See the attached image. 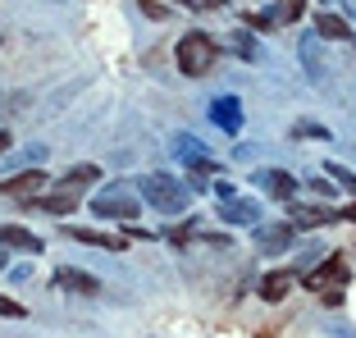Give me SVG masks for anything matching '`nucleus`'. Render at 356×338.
Returning <instances> with one entry per match:
<instances>
[{"instance_id": "obj_1", "label": "nucleus", "mask_w": 356, "mask_h": 338, "mask_svg": "<svg viewBox=\"0 0 356 338\" xmlns=\"http://www.w3.org/2000/svg\"><path fill=\"white\" fill-rule=\"evenodd\" d=\"M96 179H101V169H96V165H78V169H69V174L55 183V188H46L42 197H32L28 206H32V211H46V215H55V220H60V215H69L74 206H83V192L92 188Z\"/></svg>"}, {"instance_id": "obj_2", "label": "nucleus", "mask_w": 356, "mask_h": 338, "mask_svg": "<svg viewBox=\"0 0 356 338\" xmlns=\"http://www.w3.org/2000/svg\"><path fill=\"white\" fill-rule=\"evenodd\" d=\"M137 192H142V197H147V206H156L160 215H183L192 206L188 183L169 179V174H147V179H137Z\"/></svg>"}, {"instance_id": "obj_3", "label": "nucleus", "mask_w": 356, "mask_h": 338, "mask_svg": "<svg viewBox=\"0 0 356 338\" xmlns=\"http://www.w3.org/2000/svg\"><path fill=\"white\" fill-rule=\"evenodd\" d=\"M215 60H220V42H210L206 32H188V37L178 42V69H183L188 78L210 74Z\"/></svg>"}, {"instance_id": "obj_4", "label": "nucleus", "mask_w": 356, "mask_h": 338, "mask_svg": "<svg viewBox=\"0 0 356 338\" xmlns=\"http://www.w3.org/2000/svg\"><path fill=\"white\" fill-rule=\"evenodd\" d=\"M92 211L101 215V220H137V211H142V201L133 197V192L124 188V183H110V188H101L92 197Z\"/></svg>"}, {"instance_id": "obj_5", "label": "nucleus", "mask_w": 356, "mask_h": 338, "mask_svg": "<svg viewBox=\"0 0 356 338\" xmlns=\"http://www.w3.org/2000/svg\"><path fill=\"white\" fill-rule=\"evenodd\" d=\"M42 192H46V169H23L14 179H0V197L23 201V206H28L32 197H42Z\"/></svg>"}, {"instance_id": "obj_6", "label": "nucleus", "mask_w": 356, "mask_h": 338, "mask_svg": "<svg viewBox=\"0 0 356 338\" xmlns=\"http://www.w3.org/2000/svg\"><path fill=\"white\" fill-rule=\"evenodd\" d=\"M302 284L306 288H320V293H329V288H343L347 284V261L343 256H329L315 275H302Z\"/></svg>"}, {"instance_id": "obj_7", "label": "nucleus", "mask_w": 356, "mask_h": 338, "mask_svg": "<svg viewBox=\"0 0 356 338\" xmlns=\"http://www.w3.org/2000/svg\"><path fill=\"white\" fill-rule=\"evenodd\" d=\"M293 224H261L256 229V247H261L265 256H283L288 247H293Z\"/></svg>"}, {"instance_id": "obj_8", "label": "nucleus", "mask_w": 356, "mask_h": 338, "mask_svg": "<svg viewBox=\"0 0 356 338\" xmlns=\"http://www.w3.org/2000/svg\"><path fill=\"white\" fill-rule=\"evenodd\" d=\"M288 215H293V229H315V224H329L334 220V211H329V206H311V201H288Z\"/></svg>"}, {"instance_id": "obj_9", "label": "nucleus", "mask_w": 356, "mask_h": 338, "mask_svg": "<svg viewBox=\"0 0 356 338\" xmlns=\"http://www.w3.org/2000/svg\"><path fill=\"white\" fill-rule=\"evenodd\" d=\"M220 215L229 224H256L261 220V206H256V201H242V197H233V192H220Z\"/></svg>"}, {"instance_id": "obj_10", "label": "nucleus", "mask_w": 356, "mask_h": 338, "mask_svg": "<svg viewBox=\"0 0 356 338\" xmlns=\"http://www.w3.org/2000/svg\"><path fill=\"white\" fill-rule=\"evenodd\" d=\"M210 119H215L224 133H238V128H242V106H238V96H220V101L210 106Z\"/></svg>"}, {"instance_id": "obj_11", "label": "nucleus", "mask_w": 356, "mask_h": 338, "mask_svg": "<svg viewBox=\"0 0 356 338\" xmlns=\"http://www.w3.org/2000/svg\"><path fill=\"white\" fill-rule=\"evenodd\" d=\"M261 188L270 192L274 201H293L297 197V179H293V174H283V169H265V174H261Z\"/></svg>"}, {"instance_id": "obj_12", "label": "nucleus", "mask_w": 356, "mask_h": 338, "mask_svg": "<svg viewBox=\"0 0 356 338\" xmlns=\"http://www.w3.org/2000/svg\"><path fill=\"white\" fill-rule=\"evenodd\" d=\"M0 247H10V252H42V238H32L28 229H19V224H0Z\"/></svg>"}, {"instance_id": "obj_13", "label": "nucleus", "mask_w": 356, "mask_h": 338, "mask_svg": "<svg viewBox=\"0 0 356 338\" xmlns=\"http://www.w3.org/2000/svg\"><path fill=\"white\" fill-rule=\"evenodd\" d=\"M55 288H64V293H96V279L74 270V265H64V270H55Z\"/></svg>"}, {"instance_id": "obj_14", "label": "nucleus", "mask_w": 356, "mask_h": 338, "mask_svg": "<svg viewBox=\"0 0 356 338\" xmlns=\"http://www.w3.org/2000/svg\"><path fill=\"white\" fill-rule=\"evenodd\" d=\"M64 238H74V243H83V247H105V252H124L128 247V238H105V233H96V229H69Z\"/></svg>"}, {"instance_id": "obj_15", "label": "nucleus", "mask_w": 356, "mask_h": 338, "mask_svg": "<svg viewBox=\"0 0 356 338\" xmlns=\"http://www.w3.org/2000/svg\"><path fill=\"white\" fill-rule=\"evenodd\" d=\"M288 288H293V270H274V275L261 279V297H265V302H283Z\"/></svg>"}, {"instance_id": "obj_16", "label": "nucleus", "mask_w": 356, "mask_h": 338, "mask_svg": "<svg viewBox=\"0 0 356 338\" xmlns=\"http://www.w3.org/2000/svg\"><path fill=\"white\" fill-rule=\"evenodd\" d=\"M315 32L329 37V42H347V37H352V28H347L338 14H315Z\"/></svg>"}, {"instance_id": "obj_17", "label": "nucleus", "mask_w": 356, "mask_h": 338, "mask_svg": "<svg viewBox=\"0 0 356 338\" xmlns=\"http://www.w3.org/2000/svg\"><path fill=\"white\" fill-rule=\"evenodd\" d=\"M229 46L242 55V60H261V51H256V42H252V32H233V37H229Z\"/></svg>"}, {"instance_id": "obj_18", "label": "nucleus", "mask_w": 356, "mask_h": 338, "mask_svg": "<svg viewBox=\"0 0 356 338\" xmlns=\"http://www.w3.org/2000/svg\"><path fill=\"white\" fill-rule=\"evenodd\" d=\"M274 23H293V19H302V0H283V5H274V10H265Z\"/></svg>"}, {"instance_id": "obj_19", "label": "nucleus", "mask_w": 356, "mask_h": 338, "mask_svg": "<svg viewBox=\"0 0 356 338\" xmlns=\"http://www.w3.org/2000/svg\"><path fill=\"white\" fill-rule=\"evenodd\" d=\"M183 10H192V14H220L224 10V0H178Z\"/></svg>"}, {"instance_id": "obj_20", "label": "nucleus", "mask_w": 356, "mask_h": 338, "mask_svg": "<svg viewBox=\"0 0 356 338\" xmlns=\"http://www.w3.org/2000/svg\"><path fill=\"white\" fill-rule=\"evenodd\" d=\"M293 138L302 142V138H320V142H329V128H320V124H311V119H306V124H297L293 128Z\"/></svg>"}, {"instance_id": "obj_21", "label": "nucleus", "mask_w": 356, "mask_h": 338, "mask_svg": "<svg viewBox=\"0 0 356 338\" xmlns=\"http://www.w3.org/2000/svg\"><path fill=\"white\" fill-rule=\"evenodd\" d=\"M0 316H10V320H23L28 311H23L19 302H14V297H5V293H0Z\"/></svg>"}, {"instance_id": "obj_22", "label": "nucleus", "mask_w": 356, "mask_h": 338, "mask_svg": "<svg viewBox=\"0 0 356 338\" xmlns=\"http://www.w3.org/2000/svg\"><path fill=\"white\" fill-rule=\"evenodd\" d=\"M247 28L252 32H270V28H279V23H274L270 14H247Z\"/></svg>"}, {"instance_id": "obj_23", "label": "nucleus", "mask_w": 356, "mask_h": 338, "mask_svg": "<svg viewBox=\"0 0 356 338\" xmlns=\"http://www.w3.org/2000/svg\"><path fill=\"white\" fill-rule=\"evenodd\" d=\"M329 179L343 183V188H356V174H347V169H338V165H329Z\"/></svg>"}, {"instance_id": "obj_24", "label": "nucleus", "mask_w": 356, "mask_h": 338, "mask_svg": "<svg viewBox=\"0 0 356 338\" xmlns=\"http://www.w3.org/2000/svg\"><path fill=\"white\" fill-rule=\"evenodd\" d=\"M142 10H147L151 19H169V10H165V5H160V0H142Z\"/></svg>"}, {"instance_id": "obj_25", "label": "nucleus", "mask_w": 356, "mask_h": 338, "mask_svg": "<svg viewBox=\"0 0 356 338\" xmlns=\"http://www.w3.org/2000/svg\"><path fill=\"white\" fill-rule=\"evenodd\" d=\"M0 151H10V128H0Z\"/></svg>"}, {"instance_id": "obj_26", "label": "nucleus", "mask_w": 356, "mask_h": 338, "mask_svg": "<svg viewBox=\"0 0 356 338\" xmlns=\"http://www.w3.org/2000/svg\"><path fill=\"white\" fill-rule=\"evenodd\" d=\"M343 10H347V14H352V19H356V0H343Z\"/></svg>"}, {"instance_id": "obj_27", "label": "nucleus", "mask_w": 356, "mask_h": 338, "mask_svg": "<svg viewBox=\"0 0 356 338\" xmlns=\"http://www.w3.org/2000/svg\"><path fill=\"white\" fill-rule=\"evenodd\" d=\"M0 46H5V37H0Z\"/></svg>"}]
</instances>
